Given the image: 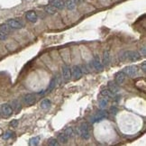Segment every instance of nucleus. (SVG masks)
I'll use <instances>...</instances> for the list:
<instances>
[{"instance_id":"nucleus-1","label":"nucleus","mask_w":146,"mask_h":146,"mask_svg":"<svg viewBox=\"0 0 146 146\" xmlns=\"http://www.w3.org/2000/svg\"><path fill=\"white\" fill-rule=\"evenodd\" d=\"M123 58L125 61H136L141 58V55L138 53L137 52H134V51H128V52H125L123 54Z\"/></svg>"},{"instance_id":"nucleus-2","label":"nucleus","mask_w":146,"mask_h":146,"mask_svg":"<svg viewBox=\"0 0 146 146\" xmlns=\"http://www.w3.org/2000/svg\"><path fill=\"white\" fill-rule=\"evenodd\" d=\"M78 134L81 135V137L85 140L89 139V128H88V125L87 123H83L81 124V125L78 128Z\"/></svg>"},{"instance_id":"nucleus-3","label":"nucleus","mask_w":146,"mask_h":146,"mask_svg":"<svg viewBox=\"0 0 146 146\" xmlns=\"http://www.w3.org/2000/svg\"><path fill=\"white\" fill-rule=\"evenodd\" d=\"M138 67L135 65H130V66H127L124 69L123 71L125 73V75L130 77H135L138 74Z\"/></svg>"},{"instance_id":"nucleus-4","label":"nucleus","mask_w":146,"mask_h":146,"mask_svg":"<svg viewBox=\"0 0 146 146\" xmlns=\"http://www.w3.org/2000/svg\"><path fill=\"white\" fill-rule=\"evenodd\" d=\"M0 110H1V114L5 117H9L13 114V107L10 105H8V104H3L1 106Z\"/></svg>"},{"instance_id":"nucleus-5","label":"nucleus","mask_w":146,"mask_h":146,"mask_svg":"<svg viewBox=\"0 0 146 146\" xmlns=\"http://www.w3.org/2000/svg\"><path fill=\"white\" fill-rule=\"evenodd\" d=\"M6 23L12 29H21L23 27V23L17 19H9L7 20Z\"/></svg>"},{"instance_id":"nucleus-6","label":"nucleus","mask_w":146,"mask_h":146,"mask_svg":"<svg viewBox=\"0 0 146 146\" xmlns=\"http://www.w3.org/2000/svg\"><path fill=\"white\" fill-rule=\"evenodd\" d=\"M23 102L26 106H33L36 101L35 96L33 94H26L23 96Z\"/></svg>"},{"instance_id":"nucleus-7","label":"nucleus","mask_w":146,"mask_h":146,"mask_svg":"<svg viewBox=\"0 0 146 146\" xmlns=\"http://www.w3.org/2000/svg\"><path fill=\"white\" fill-rule=\"evenodd\" d=\"M25 18H26L29 22H31V23H36L38 20L37 14H36L34 11H32V10L26 12V14H25Z\"/></svg>"},{"instance_id":"nucleus-8","label":"nucleus","mask_w":146,"mask_h":146,"mask_svg":"<svg viewBox=\"0 0 146 146\" xmlns=\"http://www.w3.org/2000/svg\"><path fill=\"white\" fill-rule=\"evenodd\" d=\"M71 75L74 78V79H79L82 76V70L80 69V67L78 66H73L71 70Z\"/></svg>"},{"instance_id":"nucleus-9","label":"nucleus","mask_w":146,"mask_h":146,"mask_svg":"<svg viewBox=\"0 0 146 146\" xmlns=\"http://www.w3.org/2000/svg\"><path fill=\"white\" fill-rule=\"evenodd\" d=\"M51 5L55 7L56 9L62 10L65 7V2L63 0H52L51 1Z\"/></svg>"},{"instance_id":"nucleus-10","label":"nucleus","mask_w":146,"mask_h":146,"mask_svg":"<svg viewBox=\"0 0 146 146\" xmlns=\"http://www.w3.org/2000/svg\"><path fill=\"white\" fill-rule=\"evenodd\" d=\"M125 76H126V75H125V73L124 71L117 72L116 75V83L117 84V85L123 84L125 80Z\"/></svg>"},{"instance_id":"nucleus-11","label":"nucleus","mask_w":146,"mask_h":146,"mask_svg":"<svg viewBox=\"0 0 146 146\" xmlns=\"http://www.w3.org/2000/svg\"><path fill=\"white\" fill-rule=\"evenodd\" d=\"M62 76L64 78V79L66 80H69L71 78V70L68 66L62 67Z\"/></svg>"},{"instance_id":"nucleus-12","label":"nucleus","mask_w":146,"mask_h":146,"mask_svg":"<svg viewBox=\"0 0 146 146\" xmlns=\"http://www.w3.org/2000/svg\"><path fill=\"white\" fill-rule=\"evenodd\" d=\"M92 65L96 70H103V64L100 62V60L98 56H96V57L94 58V60L92 61Z\"/></svg>"},{"instance_id":"nucleus-13","label":"nucleus","mask_w":146,"mask_h":146,"mask_svg":"<svg viewBox=\"0 0 146 146\" xmlns=\"http://www.w3.org/2000/svg\"><path fill=\"white\" fill-rule=\"evenodd\" d=\"M108 89H109V90H110L111 92H112L114 95L116 94V93L118 92V90H119L117 84H116V82H114V81H109V82H108Z\"/></svg>"},{"instance_id":"nucleus-14","label":"nucleus","mask_w":146,"mask_h":146,"mask_svg":"<svg viewBox=\"0 0 146 146\" xmlns=\"http://www.w3.org/2000/svg\"><path fill=\"white\" fill-rule=\"evenodd\" d=\"M51 106H52V102H51V100H49V99H43V101L41 102V104H40L41 108L44 109V110L49 109L51 107Z\"/></svg>"},{"instance_id":"nucleus-15","label":"nucleus","mask_w":146,"mask_h":146,"mask_svg":"<svg viewBox=\"0 0 146 146\" xmlns=\"http://www.w3.org/2000/svg\"><path fill=\"white\" fill-rule=\"evenodd\" d=\"M108 114H107V111H101V112H98L96 116L94 118L95 121H100L101 119H104V118H107Z\"/></svg>"},{"instance_id":"nucleus-16","label":"nucleus","mask_w":146,"mask_h":146,"mask_svg":"<svg viewBox=\"0 0 146 146\" xmlns=\"http://www.w3.org/2000/svg\"><path fill=\"white\" fill-rule=\"evenodd\" d=\"M109 61H110V55H109L108 51H105L103 53V64L104 65H108Z\"/></svg>"},{"instance_id":"nucleus-17","label":"nucleus","mask_w":146,"mask_h":146,"mask_svg":"<svg viewBox=\"0 0 146 146\" xmlns=\"http://www.w3.org/2000/svg\"><path fill=\"white\" fill-rule=\"evenodd\" d=\"M65 6L69 10H73L76 7V1L75 0H67V2L65 3Z\"/></svg>"},{"instance_id":"nucleus-18","label":"nucleus","mask_w":146,"mask_h":146,"mask_svg":"<svg viewBox=\"0 0 146 146\" xmlns=\"http://www.w3.org/2000/svg\"><path fill=\"white\" fill-rule=\"evenodd\" d=\"M44 10H45V12L48 13V14H54L57 13V9H56L54 6H52V5H46V6L44 7Z\"/></svg>"},{"instance_id":"nucleus-19","label":"nucleus","mask_w":146,"mask_h":146,"mask_svg":"<svg viewBox=\"0 0 146 146\" xmlns=\"http://www.w3.org/2000/svg\"><path fill=\"white\" fill-rule=\"evenodd\" d=\"M68 136L66 135L65 134H59V136H58V142H61V143H66L67 142H68Z\"/></svg>"},{"instance_id":"nucleus-20","label":"nucleus","mask_w":146,"mask_h":146,"mask_svg":"<svg viewBox=\"0 0 146 146\" xmlns=\"http://www.w3.org/2000/svg\"><path fill=\"white\" fill-rule=\"evenodd\" d=\"M101 95L106 96V98H113V96H114V94H113L109 89H103V90L101 91Z\"/></svg>"},{"instance_id":"nucleus-21","label":"nucleus","mask_w":146,"mask_h":146,"mask_svg":"<svg viewBox=\"0 0 146 146\" xmlns=\"http://www.w3.org/2000/svg\"><path fill=\"white\" fill-rule=\"evenodd\" d=\"M55 85H56V78H52V80H51L50 85H49L48 88H47V91H48V92H51V91L55 87Z\"/></svg>"},{"instance_id":"nucleus-22","label":"nucleus","mask_w":146,"mask_h":146,"mask_svg":"<svg viewBox=\"0 0 146 146\" xmlns=\"http://www.w3.org/2000/svg\"><path fill=\"white\" fill-rule=\"evenodd\" d=\"M39 140H40V138L39 137H33V138H31L30 140H29V145H31V146H33V145H37L38 143H39Z\"/></svg>"},{"instance_id":"nucleus-23","label":"nucleus","mask_w":146,"mask_h":146,"mask_svg":"<svg viewBox=\"0 0 146 146\" xmlns=\"http://www.w3.org/2000/svg\"><path fill=\"white\" fill-rule=\"evenodd\" d=\"M64 134H66L68 137H72L73 134H74V133H73V129L72 127H67L66 129H65V132Z\"/></svg>"},{"instance_id":"nucleus-24","label":"nucleus","mask_w":146,"mask_h":146,"mask_svg":"<svg viewBox=\"0 0 146 146\" xmlns=\"http://www.w3.org/2000/svg\"><path fill=\"white\" fill-rule=\"evenodd\" d=\"M48 144L50 146H58L59 145V142H58V140L55 139V138H51L48 141Z\"/></svg>"},{"instance_id":"nucleus-25","label":"nucleus","mask_w":146,"mask_h":146,"mask_svg":"<svg viewBox=\"0 0 146 146\" xmlns=\"http://www.w3.org/2000/svg\"><path fill=\"white\" fill-rule=\"evenodd\" d=\"M11 29H12V28H11ZM0 30L4 31L5 34H7V33L10 32V27H9V25H7V23H6V25H2L1 26H0Z\"/></svg>"},{"instance_id":"nucleus-26","label":"nucleus","mask_w":146,"mask_h":146,"mask_svg":"<svg viewBox=\"0 0 146 146\" xmlns=\"http://www.w3.org/2000/svg\"><path fill=\"white\" fill-rule=\"evenodd\" d=\"M107 104H108V101H107V99H106V98H103V99H101V100L99 101L100 107H101L102 109L105 108V107L107 106Z\"/></svg>"},{"instance_id":"nucleus-27","label":"nucleus","mask_w":146,"mask_h":146,"mask_svg":"<svg viewBox=\"0 0 146 146\" xmlns=\"http://www.w3.org/2000/svg\"><path fill=\"white\" fill-rule=\"evenodd\" d=\"M7 39V34H5L4 31L0 30V40L1 41H5Z\"/></svg>"},{"instance_id":"nucleus-28","label":"nucleus","mask_w":146,"mask_h":146,"mask_svg":"<svg viewBox=\"0 0 146 146\" xmlns=\"http://www.w3.org/2000/svg\"><path fill=\"white\" fill-rule=\"evenodd\" d=\"M12 134H13L12 132H6L5 134H4V135L2 136V138H3L4 140H7L10 137H12Z\"/></svg>"},{"instance_id":"nucleus-29","label":"nucleus","mask_w":146,"mask_h":146,"mask_svg":"<svg viewBox=\"0 0 146 146\" xmlns=\"http://www.w3.org/2000/svg\"><path fill=\"white\" fill-rule=\"evenodd\" d=\"M13 103L14 104V108H15V110L16 111H18V110H20V109H21V107H20V103H18V101H16V100H14V102H13Z\"/></svg>"},{"instance_id":"nucleus-30","label":"nucleus","mask_w":146,"mask_h":146,"mask_svg":"<svg viewBox=\"0 0 146 146\" xmlns=\"http://www.w3.org/2000/svg\"><path fill=\"white\" fill-rule=\"evenodd\" d=\"M17 125H18L17 120H13V121L10 122V125L12 127H16V126H17Z\"/></svg>"},{"instance_id":"nucleus-31","label":"nucleus","mask_w":146,"mask_h":146,"mask_svg":"<svg viewBox=\"0 0 146 146\" xmlns=\"http://www.w3.org/2000/svg\"><path fill=\"white\" fill-rule=\"evenodd\" d=\"M141 54L143 56H145V54H146V49H145V46H143V47H142L141 48Z\"/></svg>"},{"instance_id":"nucleus-32","label":"nucleus","mask_w":146,"mask_h":146,"mask_svg":"<svg viewBox=\"0 0 146 146\" xmlns=\"http://www.w3.org/2000/svg\"><path fill=\"white\" fill-rule=\"evenodd\" d=\"M142 69H143V71L145 73V71H146V62L145 61L143 63V65H142Z\"/></svg>"}]
</instances>
